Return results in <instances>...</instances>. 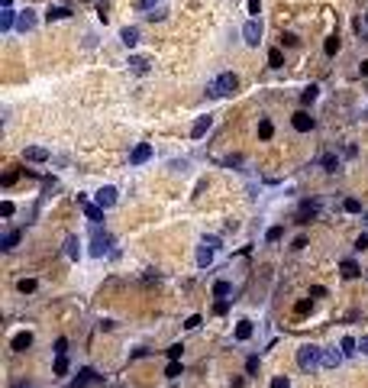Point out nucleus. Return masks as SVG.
Masks as SVG:
<instances>
[{"instance_id": "28", "label": "nucleus", "mask_w": 368, "mask_h": 388, "mask_svg": "<svg viewBox=\"0 0 368 388\" xmlns=\"http://www.w3.org/2000/svg\"><path fill=\"white\" fill-rule=\"evenodd\" d=\"M268 65H271V68H281V65H284L281 49H268Z\"/></svg>"}, {"instance_id": "2", "label": "nucleus", "mask_w": 368, "mask_h": 388, "mask_svg": "<svg viewBox=\"0 0 368 388\" xmlns=\"http://www.w3.org/2000/svg\"><path fill=\"white\" fill-rule=\"evenodd\" d=\"M236 87H239V78L233 75V71H223V75H216L207 84V94L210 97H226V94H233Z\"/></svg>"}, {"instance_id": "42", "label": "nucleus", "mask_w": 368, "mask_h": 388, "mask_svg": "<svg viewBox=\"0 0 368 388\" xmlns=\"http://www.w3.org/2000/svg\"><path fill=\"white\" fill-rule=\"evenodd\" d=\"M0 214H3V217H13V204L3 201V204H0Z\"/></svg>"}, {"instance_id": "50", "label": "nucleus", "mask_w": 368, "mask_h": 388, "mask_svg": "<svg viewBox=\"0 0 368 388\" xmlns=\"http://www.w3.org/2000/svg\"><path fill=\"white\" fill-rule=\"evenodd\" d=\"M152 3H155V0H139V10H149Z\"/></svg>"}, {"instance_id": "51", "label": "nucleus", "mask_w": 368, "mask_h": 388, "mask_svg": "<svg viewBox=\"0 0 368 388\" xmlns=\"http://www.w3.org/2000/svg\"><path fill=\"white\" fill-rule=\"evenodd\" d=\"M362 75H368V58H365V62H362Z\"/></svg>"}, {"instance_id": "34", "label": "nucleus", "mask_w": 368, "mask_h": 388, "mask_svg": "<svg viewBox=\"0 0 368 388\" xmlns=\"http://www.w3.org/2000/svg\"><path fill=\"white\" fill-rule=\"evenodd\" d=\"M181 353H184V346H181V343L168 346V359H171V362H178V359H181Z\"/></svg>"}, {"instance_id": "27", "label": "nucleus", "mask_w": 368, "mask_h": 388, "mask_svg": "<svg viewBox=\"0 0 368 388\" xmlns=\"http://www.w3.org/2000/svg\"><path fill=\"white\" fill-rule=\"evenodd\" d=\"M314 214H316V204H304V207H300V214H297V223H307Z\"/></svg>"}, {"instance_id": "18", "label": "nucleus", "mask_w": 368, "mask_h": 388, "mask_svg": "<svg viewBox=\"0 0 368 388\" xmlns=\"http://www.w3.org/2000/svg\"><path fill=\"white\" fill-rule=\"evenodd\" d=\"M68 16H71L68 7H49L46 10V20H49V23H55V20H68Z\"/></svg>"}, {"instance_id": "41", "label": "nucleus", "mask_w": 368, "mask_h": 388, "mask_svg": "<svg viewBox=\"0 0 368 388\" xmlns=\"http://www.w3.org/2000/svg\"><path fill=\"white\" fill-rule=\"evenodd\" d=\"M226 310H230V301H216L213 304V314H226Z\"/></svg>"}, {"instance_id": "10", "label": "nucleus", "mask_w": 368, "mask_h": 388, "mask_svg": "<svg viewBox=\"0 0 368 388\" xmlns=\"http://www.w3.org/2000/svg\"><path fill=\"white\" fill-rule=\"evenodd\" d=\"M149 159H152V146H149V142H139V146L132 149V155H130V165H146Z\"/></svg>"}, {"instance_id": "44", "label": "nucleus", "mask_w": 368, "mask_h": 388, "mask_svg": "<svg viewBox=\"0 0 368 388\" xmlns=\"http://www.w3.org/2000/svg\"><path fill=\"white\" fill-rule=\"evenodd\" d=\"M310 295H314V298H323V295H326V288H323V285H314V288H310Z\"/></svg>"}, {"instance_id": "52", "label": "nucleus", "mask_w": 368, "mask_h": 388, "mask_svg": "<svg viewBox=\"0 0 368 388\" xmlns=\"http://www.w3.org/2000/svg\"><path fill=\"white\" fill-rule=\"evenodd\" d=\"M365 23H368V10H365Z\"/></svg>"}, {"instance_id": "25", "label": "nucleus", "mask_w": 368, "mask_h": 388, "mask_svg": "<svg viewBox=\"0 0 368 388\" xmlns=\"http://www.w3.org/2000/svg\"><path fill=\"white\" fill-rule=\"evenodd\" d=\"M20 236H23V233H20V230H10L7 236H3V240H0V246H3V249H13L16 243H20Z\"/></svg>"}, {"instance_id": "40", "label": "nucleus", "mask_w": 368, "mask_h": 388, "mask_svg": "<svg viewBox=\"0 0 368 388\" xmlns=\"http://www.w3.org/2000/svg\"><path fill=\"white\" fill-rule=\"evenodd\" d=\"M271 388H291V379H284V375H278V379H271Z\"/></svg>"}, {"instance_id": "31", "label": "nucleus", "mask_w": 368, "mask_h": 388, "mask_svg": "<svg viewBox=\"0 0 368 388\" xmlns=\"http://www.w3.org/2000/svg\"><path fill=\"white\" fill-rule=\"evenodd\" d=\"M245 7H249L252 20H259V13H262V0H245Z\"/></svg>"}, {"instance_id": "35", "label": "nucleus", "mask_w": 368, "mask_h": 388, "mask_svg": "<svg viewBox=\"0 0 368 388\" xmlns=\"http://www.w3.org/2000/svg\"><path fill=\"white\" fill-rule=\"evenodd\" d=\"M259 136H262V139H268V136H271V120H262V123H259Z\"/></svg>"}, {"instance_id": "46", "label": "nucleus", "mask_w": 368, "mask_h": 388, "mask_svg": "<svg viewBox=\"0 0 368 388\" xmlns=\"http://www.w3.org/2000/svg\"><path fill=\"white\" fill-rule=\"evenodd\" d=\"M245 369H249V372H255V369H259V359H255V356H249V362H245Z\"/></svg>"}, {"instance_id": "14", "label": "nucleus", "mask_w": 368, "mask_h": 388, "mask_svg": "<svg viewBox=\"0 0 368 388\" xmlns=\"http://www.w3.org/2000/svg\"><path fill=\"white\" fill-rule=\"evenodd\" d=\"M210 123H213L210 116H197V120H194V126H191V136H194V139H200V136L210 130Z\"/></svg>"}, {"instance_id": "20", "label": "nucleus", "mask_w": 368, "mask_h": 388, "mask_svg": "<svg viewBox=\"0 0 368 388\" xmlns=\"http://www.w3.org/2000/svg\"><path fill=\"white\" fill-rule=\"evenodd\" d=\"M339 272H342V278H359V265H355L352 259H342Z\"/></svg>"}, {"instance_id": "11", "label": "nucleus", "mask_w": 368, "mask_h": 388, "mask_svg": "<svg viewBox=\"0 0 368 388\" xmlns=\"http://www.w3.org/2000/svg\"><path fill=\"white\" fill-rule=\"evenodd\" d=\"M94 382H100V375L94 372V369H81L78 379H75V388H87V385H94Z\"/></svg>"}, {"instance_id": "38", "label": "nucleus", "mask_w": 368, "mask_h": 388, "mask_svg": "<svg viewBox=\"0 0 368 388\" xmlns=\"http://www.w3.org/2000/svg\"><path fill=\"white\" fill-rule=\"evenodd\" d=\"M65 349H68V340L58 336V340H55V356H65Z\"/></svg>"}, {"instance_id": "30", "label": "nucleus", "mask_w": 368, "mask_h": 388, "mask_svg": "<svg viewBox=\"0 0 368 388\" xmlns=\"http://www.w3.org/2000/svg\"><path fill=\"white\" fill-rule=\"evenodd\" d=\"M342 210H345V214H359V210H362V201H355V197H345V201H342Z\"/></svg>"}, {"instance_id": "12", "label": "nucleus", "mask_w": 368, "mask_h": 388, "mask_svg": "<svg viewBox=\"0 0 368 388\" xmlns=\"http://www.w3.org/2000/svg\"><path fill=\"white\" fill-rule=\"evenodd\" d=\"M23 159L26 162H49V149H42V146H29L23 152Z\"/></svg>"}, {"instance_id": "13", "label": "nucleus", "mask_w": 368, "mask_h": 388, "mask_svg": "<svg viewBox=\"0 0 368 388\" xmlns=\"http://www.w3.org/2000/svg\"><path fill=\"white\" fill-rule=\"evenodd\" d=\"M149 65H152V62H149V55H130V68L136 71V75H146Z\"/></svg>"}, {"instance_id": "15", "label": "nucleus", "mask_w": 368, "mask_h": 388, "mask_svg": "<svg viewBox=\"0 0 368 388\" xmlns=\"http://www.w3.org/2000/svg\"><path fill=\"white\" fill-rule=\"evenodd\" d=\"M252 330H255L252 320H239V324H236V340H239V343H245L249 336H252Z\"/></svg>"}, {"instance_id": "29", "label": "nucleus", "mask_w": 368, "mask_h": 388, "mask_svg": "<svg viewBox=\"0 0 368 388\" xmlns=\"http://www.w3.org/2000/svg\"><path fill=\"white\" fill-rule=\"evenodd\" d=\"M52 372H55V375H65V372H68V356H55Z\"/></svg>"}, {"instance_id": "7", "label": "nucleus", "mask_w": 368, "mask_h": 388, "mask_svg": "<svg viewBox=\"0 0 368 388\" xmlns=\"http://www.w3.org/2000/svg\"><path fill=\"white\" fill-rule=\"evenodd\" d=\"M110 246H113V236L110 233H94V243H91V256H104V252H110Z\"/></svg>"}, {"instance_id": "26", "label": "nucleus", "mask_w": 368, "mask_h": 388, "mask_svg": "<svg viewBox=\"0 0 368 388\" xmlns=\"http://www.w3.org/2000/svg\"><path fill=\"white\" fill-rule=\"evenodd\" d=\"M339 346H342V356H352V353H359V343H355L352 336H342V343H339Z\"/></svg>"}, {"instance_id": "24", "label": "nucleus", "mask_w": 368, "mask_h": 388, "mask_svg": "<svg viewBox=\"0 0 368 388\" xmlns=\"http://www.w3.org/2000/svg\"><path fill=\"white\" fill-rule=\"evenodd\" d=\"M316 94H320V87H316V84L304 87V91H300V104H314V101H316Z\"/></svg>"}, {"instance_id": "5", "label": "nucleus", "mask_w": 368, "mask_h": 388, "mask_svg": "<svg viewBox=\"0 0 368 388\" xmlns=\"http://www.w3.org/2000/svg\"><path fill=\"white\" fill-rule=\"evenodd\" d=\"M242 39H245V46H259L262 42V20H249L242 26Z\"/></svg>"}, {"instance_id": "33", "label": "nucleus", "mask_w": 368, "mask_h": 388, "mask_svg": "<svg viewBox=\"0 0 368 388\" xmlns=\"http://www.w3.org/2000/svg\"><path fill=\"white\" fill-rule=\"evenodd\" d=\"M323 49H326V55H336V52H339V39H336V36H330Z\"/></svg>"}, {"instance_id": "49", "label": "nucleus", "mask_w": 368, "mask_h": 388, "mask_svg": "<svg viewBox=\"0 0 368 388\" xmlns=\"http://www.w3.org/2000/svg\"><path fill=\"white\" fill-rule=\"evenodd\" d=\"M359 349H362V353L368 356V336H362V340H359Z\"/></svg>"}, {"instance_id": "43", "label": "nucleus", "mask_w": 368, "mask_h": 388, "mask_svg": "<svg viewBox=\"0 0 368 388\" xmlns=\"http://www.w3.org/2000/svg\"><path fill=\"white\" fill-rule=\"evenodd\" d=\"M184 327H187V330H197V327H200V317H197V314H194V317H187V324H184Z\"/></svg>"}, {"instance_id": "39", "label": "nucleus", "mask_w": 368, "mask_h": 388, "mask_svg": "<svg viewBox=\"0 0 368 388\" xmlns=\"http://www.w3.org/2000/svg\"><path fill=\"white\" fill-rule=\"evenodd\" d=\"M323 165H326V171H336L339 168V159H336V155H326V159H323Z\"/></svg>"}, {"instance_id": "16", "label": "nucleus", "mask_w": 368, "mask_h": 388, "mask_svg": "<svg viewBox=\"0 0 368 388\" xmlns=\"http://www.w3.org/2000/svg\"><path fill=\"white\" fill-rule=\"evenodd\" d=\"M120 39H123V46H126V49H132L139 42V29H136V26H126V29L120 32Z\"/></svg>"}, {"instance_id": "8", "label": "nucleus", "mask_w": 368, "mask_h": 388, "mask_svg": "<svg viewBox=\"0 0 368 388\" xmlns=\"http://www.w3.org/2000/svg\"><path fill=\"white\" fill-rule=\"evenodd\" d=\"M291 123H294V130H297V133H310L316 126V120L307 113V110H297V113L291 116Z\"/></svg>"}, {"instance_id": "9", "label": "nucleus", "mask_w": 368, "mask_h": 388, "mask_svg": "<svg viewBox=\"0 0 368 388\" xmlns=\"http://www.w3.org/2000/svg\"><path fill=\"white\" fill-rule=\"evenodd\" d=\"M16 29H20V32H32V29H36V10L26 7L23 13H16Z\"/></svg>"}, {"instance_id": "32", "label": "nucleus", "mask_w": 368, "mask_h": 388, "mask_svg": "<svg viewBox=\"0 0 368 388\" xmlns=\"http://www.w3.org/2000/svg\"><path fill=\"white\" fill-rule=\"evenodd\" d=\"M281 236H284V230H281V226H271V230L265 233V240H268V243H278Z\"/></svg>"}, {"instance_id": "48", "label": "nucleus", "mask_w": 368, "mask_h": 388, "mask_svg": "<svg viewBox=\"0 0 368 388\" xmlns=\"http://www.w3.org/2000/svg\"><path fill=\"white\" fill-rule=\"evenodd\" d=\"M365 246H368V236H365V233H362L359 240H355V249H365Z\"/></svg>"}, {"instance_id": "47", "label": "nucleus", "mask_w": 368, "mask_h": 388, "mask_svg": "<svg viewBox=\"0 0 368 388\" xmlns=\"http://www.w3.org/2000/svg\"><path fill=\"white\" fill-rule=\"evenodd\" d=\"M149 20H165V10H152V13H146Z\"/></svg>"}, {"instance_id": "6", "label": "nucleus", "mask_w": 368, "mask_h": 388, "mask_svg": "<svg viewBox=\"0 0 368 388\" xmlns=\"http://www.w3.org/2000/svg\"><path fill=\"white\" fill-rule=\"evenodd\" d=\"M94 204H97V207H104V210H110L116 204V188L113 185H104L97 194H94Z\"/></svg>"}, {"instance_id": "23", "label": "nucleus", "mask_w": 368, "mask_h": 388, "mask_svg": "<svg viewBox=\"0 0 368 388\" xmlns=\"http://www.w3.org/2000/svg\"><path fill=\"white\" fill-rule=\"evenodd\" d=\"M213 295L220 298V301H226V295H233V285L230 281H213Z\"/></svg>"}, {"instance_id": "22", "label": "nucleus", "mask_w": 368, "mask_h": 388, "mask_svg": "<svg viewBox=\"0 0 368 388\" xmlns=\"http://www.w3.org/2000/svg\"><path fill=\"white\" fill-rule=\"evenodd\" d=\"M16 26V13L13 10H3V13H0V29L7 32V29H13Z\"/></svg>"}, {"instance_id": "1", "label": "nucleus", "mask_w": 368, "mask_h": 388, "mask_svg": "<svg viewBox=\"0 0 368 388\" xmlns=\"http://www.w3.org/2000/svg\"><path fill=\"white\" fill-rule=\"evenodd\" d=\"M297 365L304 369V372H314V369H320V365H323V349L314 346V343H304V346L297 349Z\"/></svg>"}, {"instance_id": "37", "label": "nucleus", "mask_w": 368, "mask_h": 388, "mask_svg": "<svg viewBox=\"0 0 368 388\" xmlns=\"http://www.w3.org/2000/svg\"><path fill=\"white\" fill-rule=\"evenodd\" d=\"M165 375H168V379H178V375H181V362H168Z\"/></svg>"}, {"instance_id": "17", "label": "nucleus", "mask_w": 368, "mask_h": 388, "mask_svg": "<svg viewBox=\"0 0 368 388\" xmlns=\"http://www.w3.org/2000/svg\"><path fill=\"white\" fill-rule=\"evenodd\" d=\"M65 256L78 262V256H81V243H78V236H68V240H65Z\"/></svg>"}, {"instance_id": "3", "label": "nucleus", "mask_w": 368, "mask_h": 388, "mask_svg": "<svg viewBox=\"0 0 368 388\" xmlns=\"http://www.w3.org/2000/svg\"><path fill=\"white\" fill-rule=\"evenodd\" d=\"M216 249H220V240H216V236H204V243H200V249H197V265L200 269H207V265L213 262Z\"/></svg>"}, {"instance_id": "19", "label": "nucleus", "mask_w": 368, "mask_h": 388, "mask_svg": "<svg viewBox=\"0 0 368 388\" xmlns=\"http://www.w3.org/2000/svg\"><path fill=\"white\" fill-rule=\"evenodd\" d=\"M29 346H32V333H16L13 336V349L16 353H26Z\"/></svg>"}, {"instance_id": "4", "label": "nucleus", "mask_w": 368, "mask_h": 388, "mask_svg": "<svg viewBox=\"0 0 368 388\" xmlns=\"http://www.w3.org/2000/svg\"><path fill=\"white\" fill-rule=\"evenodd\" d=\"M78 204H81V210H84V217L91 220L94 226H97L100 220H104V207H97V204H94V201H87L84 194H78Z\"/></svg>"}, {"instance_id": "45", "label": "nucleus", "mask_w": 368, "mask_h": 388, "mask_svg": "<svg viewBox=\"0 0 368 388\" xmlns=\"http://www.w3.org/2000/svg\"><path fill=\"white\" fill-rule=\"evenodd\" d=\"M281 42H284V46H297V36H291V32H288V36H281Z\"/></svg>"}, {"instance_id": "21", "label": "nucleus", "mask_w": 368, "mask_h": 388, "mask_svg": "<svg viewBox=\"0 0 368 388\" xmlns=\"http://www.w3.org/2000/svg\"><path fill=\"white\" fill-rule=\"evenodd\" d=\"M339 362H342V353H336V349H326V353H323V365H326V369H336Z\"/></svg>"}, {"instance_id": "36", "label": "nucleus", "mask_w": 368, "mask_h": 388, "mask_svg": "<svg viewBox=\"0 0 368 388\" xmlns=\"http://www.w3.org/2000/svg\"><path fill=\"white\" fill-rule=\"evenodd\" d=\"M16 288H20L23 295H29V291H36V281H32V278H23V281H20Z\"/></svg>"}]
</instances>
